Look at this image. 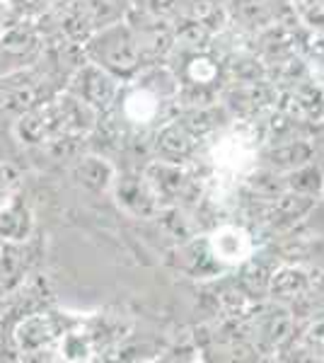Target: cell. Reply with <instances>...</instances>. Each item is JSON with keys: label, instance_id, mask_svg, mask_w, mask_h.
<instances>
[{"label": "cell", "instance_id": "cell-1", "mask_svg": "<svg viewBox=\"0 0 324 363\" xmlns=\"http://www.w3.org/2000/svg\"><path fill=\"white\" fill-rule=\"evenodd\" d=\"M85 51L92 61L107 68L116 78H131L143 63L135 29L128 27L126 22H109L95 29L87 37Z\"/></svg>", "mask_w": 324, "mask_h": 363}, {"label": "cell", "instance_id": "cell-3", "mask_svg": "<svg viewBox=\"0 0 324 363\" xmlns=\"http://www.w3.org/2000/svg\"><path fill=\"white\" fill-rule=\"evenodd\" d=\"M73 95L80 97L87 107H92L95 112H107L114 107L116 95H119V78L111 75L107 68H102L99 63H82L73 75Z\"/></svg>", "mask_w": 324, "mask_h": 363}, {"label": "cell", "instance_id": "cell-11", "mask_svg": "<svg viewBox=\"0 0 324 363\" xmlns=\"http://www.w3.org/2000/svg\"><path fill=\"white\" fill-rule=\"evenodd\" d=\"M3 109L5 112H13V114H25L29 109H34L37 104L46 102L44 95V87H41L39 80H17V83L5 85L3 95Z\"/></svg>", "mask_w": 324, "mask_h": 363}, {"label": "cell", "instance_id": "cell-4", "mask_svg": "<svg viewBox=\"0 0 324 363\" xmlns=\"http://www.w3.org/2000/svg\"><path fill=\"white\" fill-rule=\"evenodd\" d=\"M206 242H208L213 259L223 267L247 264L255 257V240H252L250 230L242 225H218Z\"/></svg>", "mask_w": 324, "mask_h": 363}, {"label": "cell", "instance_id": "cell-6", "mask_svg": "<svg viewBox=\"0 0 324 363\" xmlns=\"http://www.w3.org/2000/svg\"><path fill=\"white\" fill-rule=\"evenodd\" d=\"M143 177L148 179L152 191L157 194L160 201L164 199H179L189 186V174L184 172V167H179V162L172 160H155L145 167Z\"/></svg>", "mask_w": 324, "mask_h": 363}, {"label": "cell", "instance_id": "cell-23", "mask_svg": "<svg viewBox=\"0 0 324 363\" xmlns=\"http://www.w3.org/2000/svg\"><path fill=\"white\" fill-rule=\"evenodd\" d=\"M15 182V169L10 165H0V203H3V196L8 194V186Z\"/></svg>", "mask_w": 324, "mask_h": 363}, {"label": "cell", "instance_id": "cell-5", "mask_svg": "<svg viewBox=\"0 0 324 363\" xmlns=\"http://www.w3.org/2000/svg\"><path fill=\"white\" fill-rule=\"evenodd\" d=\"M116 199H119L123 211H128L133 218H152L162 208V201L157 199V194L152 191V186L143 174H135V177L128 174V177L119 179Z\"/></svg>", "mask_w": 324, "mask_h": 363}, {"label": "cell", "instance_id": "cell-10", "mask_svg": "<svg viewBox=\"0 0 324 363\" xmlns=\"http://www.w3.org/2000/svg\"><path fill=\"white\" fill-rule=\"evenodd\" d=\"M157 153L162 160H172L179 162L194 150V133L191 126L184 121H172L157 133V143H155Z\"/></svg>", "mask_w": 324, "mask_h": 363}, {"label": "cell", "instance_id": "cell-13", "mask_svg": "<svg viewBox=\"0 0 324 363\" xmlns=\"http://www.w3.org/2000/svg\"><path fill=\"white\" fill-rule=\"evenodd\" d=\"M75 179L90 191H107L114 184V167L104 157L87 155L75 165Z\"/></svg>", "mask_w": 324, "mask_h": 363}, {"label": "cell", "instance_id": "cell-8", "mask_svg": "<svg viewBox=\"0 0 324 363\" xmlns=\"http://www.w3.org/2000/svg\"><path fill=\"white\" fill-rule=\"evenodd\" d=\"M257 160V153L252 148L250 138L233 133L218 140L216 148V167L225 174H242L252 167V162Z\"/></svg>", "mask_w": 324, "mask_h": 363}, {"label": "cell", "instance_id": "cell-16", "mask_svg": "<svg viewBox=\"0 0 324 363\" xmlns=\"http://www.w3.org/2000/svg\"><path fill=\"white\" fill-rule=\"evenodd\" d=\"M29 233H32V213L22 201H13L0 213V238L20 242L27 240Z\"/></svg>", "mask_w": 324, "mask_h": 363}, {"label": "cell", "instance_id": "cell-12", "mask_svg": "<svg viewBox=\"0 0 324 363\" xmlns=\"http://www.w3.org/2000/svg\"><path fill=\"white\" fill-rule=\"evenodd\" d=\"M56 337V322L49 315H32L15 330V342L22 351H37Z\"/></svg>", "mask_w": 324, "mask_h": 363}, {"label": "cell", "instance_id": "cell-22", "mask_svg": "<svg viewBox=\"0 0 324 363\" xmlns=\"http://www.w3.org/2000/svg\"><path fill=\"white\" fill-rule=\"evenodd\" d=\"M140 8L148 15H164L172 10V0H140Z\"/></svg>", "mask_w": 324, "mask_h": 363}, {"label": "cell", "instance_id": "cell-24", "mask_svg": "<svg viewBox=\"0 0 324 363\" xmlns=\"http://www.w3.org/2000/svg\"><path fill=\"white\" fill-rule=\"evenodd\" d=\"M3 17H5V10H3V5H0V32H3Z\"/></svg>", "mask_w": 324, "mask_h": 363}, {"label": "cell", "instance_id": "cell-18", "mask_svg": "<svg viewBox=\"0 0 324 363\" xmlns=\"http://www.w3.org/2000/svg\"><path fill=\"white\" fill-rule=\"evenodd\" d=\"M22 269H25V257H22V250L15 247V245H5L0 250V281L3 284H15L20 279Z\"/></svg>", "mask_w": 324, "mask_h": 363}, {"label": "cell", "instance_id": "cell-2", "mask_svg": "<svg viewBox=\"0 0 324 363\" xmlns=\"http://www.w3.org/2000/svg\"><path fill=\"white\" fill-rule=\"evenodd\" d=\"M17 133L29 145H44L56 143L61 138H73L68 133L66 112H63V102L58 99H46V102L37 104L34 109L20 114L17 121Z\"/></svg>", "mask_w": 324, "mask_h": 363}, {"label": "cell", "instance_id": "cell-9", "mask_svg": "<svg viewBox=\"0 0 324 363\" xmlns=\"http://www.w3.org/2000/svg\"><path fill=\"white\" fill-rule=\"evenodd\" d=\"M312 155H315V145L308 143V140H291V143L276 145L264 153V162H267L269 169L274 172H293V169L308 165L312 162Z\"/></svg>", "mask_w": 324, "mask_h": 363}, {"label": "cell", "instance_id": "cell-17", "mask_svg": "<svg viewBox=\"0 0 324 363\" xmlns=\"http://www.w3.org/2000/svg\"><path fill=\"white\" fill-rule=\"evenodd\" d=\"M37 44H39V39L32 27H25V25L10 27L8 32L0 37V56L25 58L37 49Z\"/></svg>", "mask_w": 324, "mask_h": 363}, {"label": "cell", "instance_id": "cell-14", "mask_svg": "<svg viewBox=\"0 0 324 363\" xmlns=\"http://www.w3.org/2000/svg\"><path fill=\"white\" fill-rule=\"evenodd\" d=\"M310 286V277L305 269L300 267H284L271 277L269 289L274 298L279 301H296V298H303V294Z\"/></svg>", "mask_w": 324, "mask_h": 363}, {"label": "cell", "instance_id": "cell-19", "mask_svg": "<svg viewBox=\"0 0 324 363\" xmlns=\"http://www.w3.org/2000/svg\"><path fill=\"white\" fill-rule=\"evenodd\" d=\"M216 75H218L216 61H211L208 56L191 58V63H189V78H191L194 85H203V87L211 85L216 80Z\"/></svg>", "mask_w": 324, "mask_h": 363}, {"label": "cell", "instance_id": "cell-20", "mask_svg": "<svg viewBox=\"0 0 324 363\" xmlns=\"http://www.w3.org/2000/svg\"><path fill=\"white\" fill-rule=\"evenodd\" d=\"M61 0H8V5L17 15H41L46 10L56 8Z\"/></svg>", "mask_w": 324, "mask_h": 363}, {"label": "cell", "instance_id": "cell-21", "mask_svg": "<svg viewBox=\"0 0 324 363\" xmlns=\"http://www.w3.org/2000/svg\"><path fill=\"white\" fill-rule=\"evenodd\" d=\"M305 344L312 351V356H322L324 354V318L315 320L310 325V330L305 332Z\"/></svg>", "mask_w": 324, "mask_h": 363}, {"label": "cell", "instance_id": "cell-15", "mask_svg": "<svg viewBox=\"0 0 324 363\" xmlns=\"http://www.w3.org/2000/svg\"><path fill=\"white\" fill-rule=\"evenodd\" d=\"M293 332V315L291 310L284 306H276L264 313L262 322H259V337L269 344V347H281L291 339Z\"/></svg>", "mask_w": 324, "mask_h": 363}, {"label": "cell", "instance_id": "cell-7", "mask_svg": "<svg viewBox=\"0 0 324 363\" xmlns=\"http://www.w3.org/2000/svg\"><path fill=\"white\" fill-rule=\"evenodd\" d=\"M312 208H315V196L300 194V191L293 189H284L281 194L271 196L267 220L276 228H288V225H296L300 218H305Z\"/></svg>", "mask_w": 324, "mask_h": 363}, {"label": "cell", "instance_id": "cell-25", "mask_svg": "<svg viewBox=\"0 0 324 363\" xmlns=\"http://www.w3.org/2000/svg\"><path fill=\"white\" fill-rule=\"evenodd\" d=\"M322 199H324V184H322Z\"/></svg>", "mask_w": 324, "mask_h": 363}]
</instances>
